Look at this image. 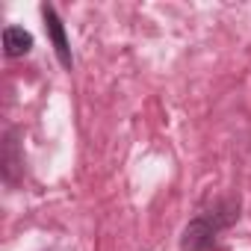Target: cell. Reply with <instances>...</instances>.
Segmentation results:
<instances>
[{
	"mask_svg": "<svg viewBox=\"0 0 251 251\" xmlns=\"http://www.w3.org/2000/svg\"><path fill=\"white\" fill-rule=\"evenodd\" d=\"M42 15H45V24H48V36H50V42H53V50H56V56H59V62L65 65V68H71V48H68V39H65V27H62V21H59V15H56V9L53 6H42Z\"/></svg>",
	"mask_w": 251,
	"mask_h": 251,
	"instance_id": "6da1fadb",
	"label": "cell"
},
{
	"mask_svg": "<svg viewBox=\"0 0 251 251\" xmlns=\"http://www.w3.org/2000/svg\"><path fill=\"white\" fill-rule=\"evenodd\" d=\"M33 48V36L24 27H6L3 30V50L6 56H24Z\"/></svg>",
	"mask_w": 251,
	"mask_h": 251,
	"instance_id": "7a4b0ae2",
	"label": "cell"
}]
</instances>
